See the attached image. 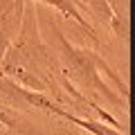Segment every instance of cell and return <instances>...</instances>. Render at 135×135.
<instances>
[{
  "label": "cell",
  "mask_w": 135,
  "mask_h": 135,
  "mask_svg": "<svg viewBox=\"0 0 135 135\" xmlns=\"http://www.w3.org/2000/svg\"><path fill=\"white\" fill-rule=\"evenodd\" d=\"M43 110L45 113H52V115H56V117H63L65 122H70V124L79 126V128L88 131V133H92V135H126V133H122L119 128H115V126H108L106 122L90 119V117H79V115H74V113L65 110V108H63L61 104H56L52 97H50V101L45 104Z\"/></svg>",
  "instance_id": "2"
},
{
  "label": "cell",
  "mask_w": 135,
  "mask_h": 135,
  "mask_svg": "<svg viewBox=\"0 0 135 135\" xmlns=\"http://www.w3.org/2000/svg\"><path fill=\"white\" fill-rule=\"evenodd\" d=\"M32 2H41V5L54 7V9L61 11L65 18L74 20L81 29H86V32L92 36V41H95V43H99V36L95 34V27L90 25V20L83 16V7H81V2H79V0H32Z\"/></svg>",
  "instance_id": "3"
},
{
  "label": "cell",
  "mask_w": 135,
  "mask_h": 135,
  "mask_svg": "<svg viewBox=\"0 0 135 135\" xmlns=\"http://www.w3.org/2000/svg\"><path fill=\"white\" fill-rule=\"evenodd\" d=\"M43 18H45L47 34L52 36L50 47L56 54V61H59L63 77L92 104L104 101V104H110L115 108L126 110V106H128V88L124 86L119 74L95 50L72 45L52 18H47V16H43Z\"/></svg>",
  "instance_id": "1"
}]
</instances>
